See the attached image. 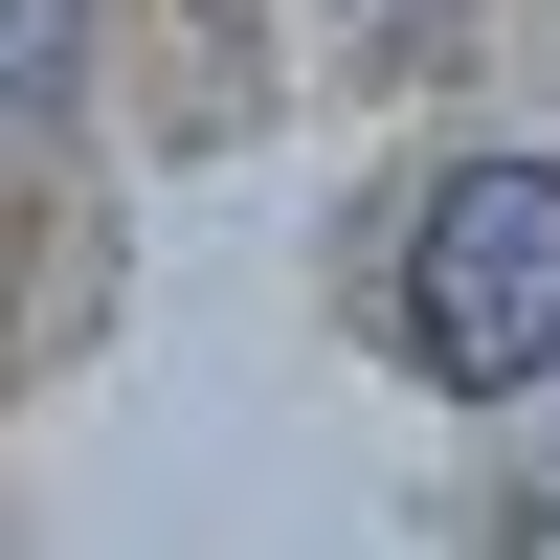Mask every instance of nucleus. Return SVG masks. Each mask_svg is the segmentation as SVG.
Wrapping results in <instances>:
<instances>
[{
  "instance_id": "f03ea898",
  "label": "nucleus",
  "mask_w": 560,
  "mask_h": 560,
  "mask_svg": "<svg viewBox=\"0 0 560 560\" xmlns=\"http://www.w3.org/2000/svg\"><path fill=\"white\" fill-rule=\"evenodd\" d=\"M90 90V0H0V135H45Z\"/></svg>"
},
{
  "instance_id": "f257e3e1",
  "label": "nucleus",
  "mask_w": 560,
  "mask_h": 560,
  "mask_svg": "<svg viewBox=\"0 0 560 560\" xmlns=\"http://www.w3.org/2000/svg\"><path fill=\"white\" fill-rule=\"evenodd\" d=\"M382 337L427 359L448 404L560 382V158H448L427 179V224H404V269H382Z\"/></svg>"
}]
</instances>
